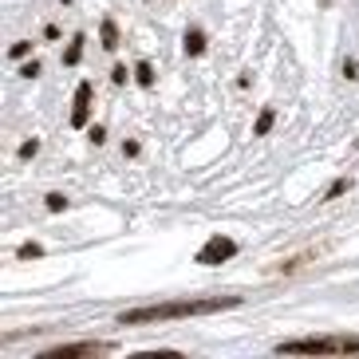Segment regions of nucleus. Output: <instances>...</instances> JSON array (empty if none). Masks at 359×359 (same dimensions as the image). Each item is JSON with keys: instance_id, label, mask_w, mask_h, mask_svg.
I'll return each mask as SVG.
<instances>
[{"instance_id": "nucleus-1", "label": "nucleus", "mask_w": 359, "mask_h": 359, "mask_svg": "<svg viewBox=\"0 0 359 359\" xmlns=\"http://www.w3.org/2000/svg\"><path fill=\"white\" fill-rule=\"evenodd\" d=\"M237 296H213V300H170V304L130 308L118 316V324H154V320H186V316H213L222 308H237Z\"/></svg>"}, {"instance_id": "nucleus-2", "label": "nucleus", "mask_w": 359, "mask_h": 359, "mask_svg": "<svg viewBox=\"0 0 359 359\" xmlns=\"http://www.w3.org/2000/svg\"><path fill=\"white\" fill-rule=\"evenodd\" d=\"M280 355H348V351H359V339H348V336H312V339H288L280 344Z\"/></svg>"}, {"instance_id": "nucleus-3", "label": "nucleus", "mask_w": 359, "mask_h": 359, "mask_svg": "<svg viewBox=\"0 0 359 359\" xmlns=\"http://www.w3.org/2000/svg\"><path fill=\"white\" fill-rule=\"evenodd\" d=\"M233 253H237V245L217 233V237H210V241L198 249V264H222V261H229Z\"/></svg>"}, {"instance_id": "nucleus-4", "label": "nucleus", "mask_w": 359, "mask_h": 359, "mask_svg": "<svg viewBox=\"0 0 359 359\" xmlns=\"http://www.w3.org/2000/svg\"><path fill=\"white\" fill-rule=\"evenodd\" d=\"M87 115H91V83L75 87V107H72V127H83Z\"/></svg>"}, {"instance_id": "nucleus-5", "label": "nucleus", "mask_w": 359, "mask_h": 359, "mask_svg": "<svg viewBox=\"0 0 359 359\" xmlns=\"http://www.w3.org/2000/svg\"><path fill=\"white\" fill-rule=\"evenodd\" d=\"M99 344H64V348H52V351H43L40 359H75V355H99Z\"/></svg>"}, {"instance_id": "nucleus-6", "label": "nucleus", "mask_w": 359, "mask_h": 359, "mask_svg": "<svg viewBox=\"0 0 359 359\" xmlns=\"http://www.w3.org/2000/svg\"><path fill=\"white\" fill-rule=\"evenodd\" d=\"M201 48H205V36L194 28V32H186V55H201Z\"/></svg>"}, {"instance_id": "nucleus-7", "label": "nucleus", "mask_w": 359, "mask_h": 359, "mask_svg": "<svg viewBox=\"0 0 359 359\" xmlns=\"http://www.w3.org/2000/svg\"><path fill=\"white\" fill-rule=\"evenodd\" d=\"M103 48H118V32H115V24L111 20L103 24Z\"/></svg>"}, {"instance_id": "nucleus-8", "label": "nucleus", "mask_w": 359, "mask_h": 359, "mask_svg": "<svg viewBox=\"0 0 359 359\" xmlns=\"http://www.w3.org/2000/svg\"><path fill=\"white\" fill-rule=\"evenodd\" d=\"M79 52H83V36H75V40H72V48H67L64 60H67V64H79Z\"/></svg>"}, {"instance_id": "nucleus-9", "label": "nucleus", "mask_w": 359, "mask_h": 359, "mask_svg": "<svg viewBox=\"0 0 359 359\" xmlns=\"http://www.w3.org/2000/svg\"><path fill=\"white\" fill-rule=\"evenodd\" d=\"M135 75H138V83H142V87L154 83V72H150V64H138V67H135Z\"/></svg>"}, {"instance_id": "nucleus-10", "label": "nucleus", "mask_w": 359, "mask_h": 359, "mask_svg": "<svg viewBox=\"0 0 359 359\" xmlns=\"http://www.w3.org/2000/svg\"><path fill=\"white\" fill-rule=\"evenodd\" d=\"M273 130V111H261V118H257V135H269Z\"/></svg>"}, {"instance_id": "nucleus-11", "label": "nucleus", "mask_w": 359, "mask_h": 359, "mask_svg": "<svg viewBox=\"0 0 359 359\" xmlns=\"http://www.w3.org/2000/svg\"><path fill=\"white\" fill-rule=\"evenodd\" d=\"M64 205H67V198H64V194H48V210H52V213H60Z\"/></svg>"}, {"instance_id": "nucleus-12", "label": "nucleus", "mask_w": 359, "mask_h": 359, "mask_svg": "<svg viewBox=\"0 0 359 359\" xmlns=\"http://www.w3.org/2000/svg\"><path fill=\"white\" fill-rule=\"evenodd\" d=\"M20 257L28 261V257H40V245H20Z\"/></svg>"}, {"instance_id": "nucleus-13", "label": "nucleus", "mask_w": 359, "mask_h": 359, "mask_svg": "<svg viewBox=\"0 0 359 359\" xmlns=\"http://www.w3.org/2000/svg\"><path fill=\"white\" fill-rule=\"evenodd\" d=\"M36 150H40V147H36V142H24V147H20V158H32Z\"/></svg>"}, {"instance_id": "nucleus-14", "label": "nucleus", "mask_w": 359, "mask_h": 359, "mask_svg": "<svg viewBox=\"0 0 359 359\" xmlns=\"http://www.w3.org/2000/svg\"><path fill=\"white\" fill-rule=\"evenodd\" d=\"M324 4H332V0H324Z\"/></svg>"}]
</instances>
